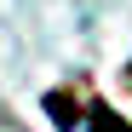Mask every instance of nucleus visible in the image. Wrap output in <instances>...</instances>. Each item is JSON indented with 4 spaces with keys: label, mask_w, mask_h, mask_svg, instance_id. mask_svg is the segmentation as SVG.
Instances as JSON below:
<instances>
[{
    "label": "nucleus",
    "mask_w": 132,
    "mask_h": 132,
    "mask_svg": "<svg viewBox=\"0 0 132 132\" xmlns=\"http://www.w3.org/2000/svg\"><path fill=\"white\" fill-rule=\"evenodd\" d=\"M46 103H52V121H57L63 132H69V126H75V103H69V98H63V92H52Z\"/></svg>",
    "instance_id": "nucleus-1"
},
{
    "label": "nucleus",
    "mask_w": 132,
    "mask_h": 132,
    "mask_svg": "<svg viewBox=\"0 0 132 132\" xmlns=\"http://www.w3.org/2000/svg\"><path fill=\"white\" fill-rule=\"evenodd\" d=\"M92 132H132V126H126L121 115H109V109L98 103V109H92Z\"/></svg>",
    "instance_id": "nucleus-2"
}]
</instances>
